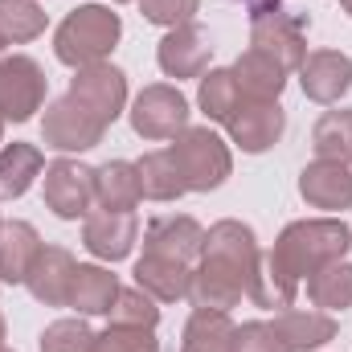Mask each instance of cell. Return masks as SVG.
<instances>
[{
  "instance_id": "1",
  "label": "cell",
  "mask_w": 352,
  "mask_h": 352,
  "mask_svg": "<svg viewBox=\"0 0 352 352\" xmlns=\"http://www.w3.org/2000/svg\"><path fill=\"white\" fill-rule=\"evenodd\" d=\"M349 250H352V230L344 226V217L291 221L274 238L270 254H263V270H258V283H254L250 299L258 307H291L299 287L320 266L349 258Z\"/></svg>"
},
{
  "instance_id": "2",
  "label": "cell",
  "mask_w": 352,
  "mask_h": 352,
  "mask_svg": "<svg viewBox=\"0 0 352 352\" xmlns=\"http://www.w3.org/2000/svg\"><path fill=\"white\" fill-rule=\"evenodd\" d=\"M258 270H263V250L254 230L238 217H221L205 230V254L192 266L188 303L201 311H230L254 291Z\"/></svg>"
},
{
  "instance_id": "3",
  "label": "cell",
  "mask_w": 352,
  "mask_h": 352,
  "mask_svg": "<svg viewBox=\"0 0 352 352\" xmlns=\"http://www.w3.org/2000/svg\"><path fill=\"white\" fill-rule=\"evenodd\" d=\"M123 37V16L107 4H78L74 12H66V21L54 33V54L62 66L70 70H87L98 66L115 54Z\"/></svg>"
},
{
  "instance_id": "4",
  "label": "cell",
  "mask_w": 352,
  "mask_h": 352,
  "mask_svg": "<svg viewBox=\"0 0 352 352\" xmlns=\"http://www.w3.org/2000/svg\"><path fill=\"white\" fill-rule=\"evenodd\" d=\"M168 156L176 160L188 192H213L234 176V152L213 127H184L168 144Z\"/></svg>"
},
{
  "instance_id": "5",
  "label": "cell",
  "mask_w": 352,
  "mask_h": 352,
  "mask_svg": "<svg viewBox=\"0 0 352 352\" xmlns=\"http://www.w3.org/2000/svg\"><path fill=\"white\" fill-rule=\"evenodd\" d=\"M50 94V78L41 70V62H33L29 54H8L0 58V115L4 123H29Z\"/></svg>"
},
{
  "instance_id": "6",
  "label": "cell",
  "mask_w": 352,
  "mask_h": 352,
  "mask_svg": "<svg viewBox=\"0 0 352 352\" xmlns=\"http://www.w3.org/2000/svg\"><path fill=\"white\" fill-rule=\"evenodd\" d=\"M188 98L173 87V82H152L135 94L127 119H131V131L140 140H176L184 127H188Z\"/></svg>"
},
{
  "instance_id": "7",
  "label": "cell",
  "mask_w": 352,
  "mask_h": 352,
  "mask_svg": "<svg viewBox=\"0 0 352 352\" xmlns=\"http://www.w3.org/2000/svg\"><path fill=\"white\" fill-rule=\"evenodd\" d=\"M102 135H107V123L94 119L70 94L54 98L45 107V115H41V144L54 148V152H66V156L70 152H90V148L102 144Z\"/></svg>"
},
{
  "instance_id": "8",
  "label": "cell",
  "mask_w": 352,
  "mask_h": 352,
  "mask_svg": "<svg viewBox=\"0 0 352 352\" xmlns=\"http://www.w3.org/2000/svg\"><path fill=\"white\" fill-rule=\"evenodd\" d=\"M250 50H258L266 58H274L287 74L303 66L307 58V16L299 12H263L250 16Z\"/></svg>"
},
{
  "instance_id": "9",
  "label": "cell",
  "mask_w": 352,
  "mask_h": 352,
  "mask_svg": "<svg viewBox=\"0 0 352 352\" xmlns=\"http://www.w3.org/2000/svg\"><path fill=\"white\" fill-rule=\"evenodd\" d=\"M90 205H94V168L70 156L45 164V209H54V217L78 221L90 213Z\"/></svg>"
},
{
  "instance_id": "10",
  "label": "cell",
  "mask_w": 352,
  "mask_h": 352,
  "mask_svg": "<svg viewBox=\"0 0 352 352\" xmlns=\"http://www.w3.org/2000/svg\"><path fill=\"white\" fill-rule=\"evenodd\" d=\"M66 94L111 127L127 111V74L119 66H111V62H98V66H87V70H74Z\"/></svg>"
},
{
  "instance_id": "11",
  "label": "cell",
  "mask_w": 352,
  "mask_h": 352,
  "mask_svg": "<svg viewBox=\"0 0 352 352\" xmlns=\"http://www.w3.org/2000/svg\"><path fill=\"white\" fill-rule=\"evenodd\" d=\"M226 131H230V144H234V148H242L246 156H263V152H270V148L283 140V131H287V111H283L278 102L242 98L238 111L230 115Z\"/></svg>"
},
{
  "instance_id": "12",
  "label": "cell",
  "mask_w": 352,
  "mask_h": 352,
  "mask_svg": "<svg viewBox=\"0 0 352 352\" xmlns=\"http://www.w3.org/2000/svg\"><path fill=\"white\" fill-rule=\"evenodd\" d=\"M209 54H213L209 33L197 21H184V25L168 29L156 45V62H160L164 78H176V82L180 78H201L209 70Z\"/></svg>"
},
{
  "instance_id": "13",
  "label": "cell",
  "mask_w": 352,
  "mask_h": 352,
  "mask_svg": "<svg viewBox=\"0 0 352 352\" xmlns=\"http://www.w3.org/2000/svg\"><path fill=\"white\" fill-rule=\"evenodd\" d=\"M144 250L148 254H164L184 266H197L205 254V226L188 213H164L152 217L144 230Z\"/></svg>"
},
{
  "instance_id": "14",
  "label": "cell",
  "mask_w": 352,
  "mask_h": 352,
  "mask_svg": "<svg viewBox=\"0 0 352 352\" xmlns=\"http://www.w3.org/2000/svg\"><path fill=\"white\" fill-rule=\"evenodd\" d=\"M303 94L320 107H336L352 90V58L340 50H311L299 66Z\"/></svg>"
},
{
  "instance_id": "15",
  "label": "cell",
  "mask_w": 352,
  "mask_h": 352,
  "mask_svg": "<svg viewBox=\"0 0 352 352\" xmlns=\"http://www.w3.org/2000/svg\"><path fill=\"white\" fill-rule=\"evenodd\" d=\"M140 238V221L135 213H115V209H98L82 217V246L102 263H123L131 254Z\"/></svg>"
},
{
  "instance_id": "16",
  "label": "cell",
  "mask_w": 352,
  "mask_h": 352,
  "mask_svg": "<svg viewBox=\"0 0 352 352\" xmlns=\"http://www.w3.org/2000/svg\"><path fill=\"white\" fill-rule=\"evenodd\" d=\"M299 197L311 209L344 213V209H352V168L336 164V160H311L299 173Z\"/></svg>"
},
{
  "instance_id": "17",
  "label": "cell",
  "mask_w": 352,
  "mask_h": 352,
  "mask_svg": "<svg viewBox=\"0 0 352 352\" xmlns=\"http://www.w3.org/2000/svg\"><path fill=\"white\" fill-rule=\"evenodd\" d=\"M74 254L66 250V246H41V254H37V263L29 270V278H25V287H29V295L37 299V303H45V307H66L70 303V283H74Z\"/></svg>"
},
{
  "instance_id": "18",
  "label": "cell",
  "mask_w": 352,
  "mask_h": 352,
  "mask_svg": "<svg viewBox=\"0 0 352 352\" xmlns=\"http://www.w3.org/2000/svg\"><path fill=\"white\" fill-rule=\"evenodd\" d=\"M270 324H274L278 340L287 344V352H316L328 340H336V332H340L336 316L320 311V307H307V311L303 307H283Z\"/></svg>"
},
{
  "instance_id": "19",
  "label": "cell",
  "mask_w": 352,
  "mask_h": 352,
  "mask_svg": "<svg viewBox=\"0 0 352 352\" xmlns=\"http://www.w3.org/2000/svg\"><path fill=\"white\" fill-rule=\"evenodd\" d=\"M135 287L148 291L156 303H180L188 299V283H192V266L176 263V258H164V254H148L135 263Z\"/></svg>"
},
{
  "instance_id": "20",
  "label": "cell",
  "mask_w": 352,
  "mask_h": 352,
  "mask_svg": "<svg viewBox=\"0 0 352 352\" xmlns=\"http://www.w3.org/2000/svg\"><path fill=\"white\" fill-rule=\"evenodd\" d=\"M140 201H144V184H140V168L131 160H107L102 168H94V205L98 209L135 213Z\"/></svg>"
},
{
  "instance_id": "21",
  "label": "cell",
  "mask_w": 352,
  "mask_h": 352,
  "mask_svg": "<svg viewBox=\"0 0 352 352\" xmlns=\"http://www.w3.org/2000/svg\"><path fill=\"white\" fill-rule=\"evenodd\" d=\"M41 234L29 226V221H4L0 226V283H25L29 278V270L37 263V254H41Z\"/></svg>"
},
{
  "instance_id": "22",
  "label": "cell",
  "mask_w": 352,
  "mask_h": 352,
  "mask_svg": "<svg viewBox=\"0 0 352 352\" xmlns=\"http://www.w3.org/2000/svg\"><path fill=\"white\" fill-rule=\"evenodd\" d=\"M119 299V278L107 270V266H94V263H78L74 270V283H70V303L78 316H111Z\"/></svg>"
},
{
  "instance_id": "23",
  "label": "cell",
  "mask_w": 352,
  "mask_h": 352,
  "mask_svg": "<svg viewBox=\"0 0 352 352\" xmlns=\"http://www.w3.org/2000/svg\"><path fill=\"white\" fill-rule=\"evenodd\" d=\"M41 168H45V156L37 144H21V140L4 144L0 148V201L25 197L33 188V180L41 176Z\"/></svg>"
},
{
  "instance_id": "24",
  "label": "cell",
  "mask_w": 352,
  "mask_h": 352,
  "mask_svg": "<svg viewBox=\"0 0 352 352\" xmlns=\"http://www.w3.org/2000/svg\"><path fill=\"white\" fill-rule=\"evenodd\" d=\"M234 82L242 90V98H263V102H278V94L287 87V70L274 62V58H266L258 50H246L234 66Z\"/></svg>"
},
{
  "instance_id": "25",
  "label": "cell",
  "mask_w": 352,
  "mask_h": 352,
  "mask_svg": "<svg viewBox=\"0 0 352 352\" xmlns=\"http://www.w3.org/2000/svg\"><path fill=\"white\" fill-rule=\"evenodd\" d=\"M234 332H238V324L230 320V311L192 307L184 336H180V352H234Z\"/></svg>"
},
{
  "instance_id": "26",
  "label": "cell",
  "mask_w": 352,
  "mask_h": 352,
  "mask_svg": "<svg viewBox=\"0 0 352 352\" xmlns=\"http://www.w3.org/2000/svg\"><path fill=\"white\" fill-rule=\"evenodd\" d=\"M311 148L316 160H336L352 168V111H324L311 127Z\"/></svg>"
},
{
  "instance_id": "27",
  "label": "cell",
  "mask_w": 352,
  "mask_h": 352,
  "mask_svg": "<svg viewBox=\"0 0 352 352\" xmlns=\"http://www.w3.org/2000/svg\"><path fill=\"white\" fill-rule=\"evenodd\" d=\"M307 299L320 311H344V307H352V263L349 258H336V263L320 266L307 278Z\"/></svg>"
},
{
  "instance_id": "28",
  "label": "cell",
  "mask_w": 352,
  "mask_h": 352,
  "mask_svg": "<svg viewBox=\"0 0 352 352\" xmlns=\"http://www.w3.org/2000/svg\"><path fill=\"white\" fill-rule=\"evenodd\" d=\"M50 16L37 0H0V50L4 45H25L45 33Z\"/></svg>"
},
{
  "instance_id": "29",
  "label": "cell",
  "mask_w": 352,
  "mask_h": 352,
  "mask_svg": "<svg viewBox=\"0 0 352 352\" xmlns=\"http://www.w3.org/2000/svg\"><path fill=\"white\" fill-rule=\"evenodd\" d=\"M242 102V90L234 82V70H205L201 74V87H197V107L209 123H230V115L238 111Z\"/></svg>"
},
{
  "instance_id": "30",
  "label": "cell",
  "mask_w": 352,
  "mask_h": 352,
  "mask_svg": "<svg viewBox=\"0 0 352 352\" xmlns=\"http://www.w3.org/2000/svg\"><path fill=\"white\" fill-rule=\"evenodd\" d=\"M135 168H140V184H144V197L148 201H180L188 192L184 180H180L176 160L168 156V148L164 152H148Z\"/></svg>"
},
{
  "instance_id": "31",
  "label": "cell",
  "mask_w": 352,
  "mask_h": 352,
  "mask_svg": "<svg viewBox=\"0 0 352 352\" xmlns=\"http://www.w3.org/2000/svg\"><path fill=\"white\" fill-rule=\"evenodd\" d=\"M111 324H127V328H156L160 324V307L148 291L140 287H119V299L111 307Z\"/></svg>"
},
{
  "instance_id": "32",
  "label": "cell",
  "mask_w": 352,
  "mask_h": 352,
  "mask_svg": "<svg viewBox=\"0 0 352 352\" xmlns=\"http://www.w3.org/2000/svg\"><path fill=\"white\" fill-rule=\"evenodd\" d=\"M90 352H160L156 328H127V324H107Z\"/></svg>"
},
{
  "instance_id": "33",
  "label": "cell",
  "mask_w": 352,
  "mask_h": 352,
  "mask_svg": "<svg viewBox=\"0 0 352 352\" xmlns=\"http://www.w3.org/2000/svg\"><path fill=\"white\" fill-rule=\"evenodd\" d=\"M41 352H90L94 344V332H90V324L82 316H74V320H54L45 332H41Z\"/></svg>"
},
{
  "instance_id": "34",
  "label": "cell",
  "mask_w": 352,
  "mask_h": 352,
  "mask_svg": "<svg viewBox=\"0 0 352 352\" xmlns=\"http://www.w3.org/2000/svg\"><path fill=\"white\" fill-rule=\"evenodd\" d=\"M135 4H140L144 21L164 25V29H176V25L192 21V16H197V8H201V0H135Z\"/></svg>"
},
{
  "instance_id": "35",
  "label": "cell",
  "mask_w": 352,
  "mask_h": 352,
  "mask_svg": "<svg viewBox=\"0 0 352 352\" xmlns=\"http://www.w3.org/2000/svg\"><path fill=\"white\" fill-rule=\"evenodd\" d=\"M234 352H287V344L278 340L274 324H266V320H246V324H238V332H234Z\"/></svg>"
},
{
  "instance_id": "36",
  "label": "cell",
  "mask_w": 352,
  "mask_h": 352,
  "mask_svg": "<svg viewBox=\"0 0 352 352\" xmlns=\"http://www.w3.org/2000/svg\"><path fill=\"white\" fill-rule=\"evenodd\" d=\"M246 8H250V16H263V12H278L283 8V0H242Z\"/></svg>"
},
{
  "instance_id": "37",
  "label": "cell",
  "mask_w": 352,
  "mask_h": 352,
  "mask_svg": "<svg viewBox=\"0 0 352 352\" xmlns=\"http://www.w3.org/2000/svg\"><path fill=\"white\" fill-rule=\"evenodd\" d=\"M4 336H8V324H4V316H0V344H4Z\"/></svg>"
},
{
  "instance_id": "38",
  "label": "cell",
  "mask_w": 352,
  "mask_h": 352,
  "mask_svg": "<svg viewBox=\"0 0 352 352\" xmlns=\"http://www.w3.org/2000/svg\"><path fill=\"white\" fill-rule=\"evenodd\" d=\"M340 8H344V12L352 16V0H340Z\"/></svg>"
},
{
  "instance_id": "39",
  "label": "cell",
  "mask_w": 352,
  "mask_h": 352,
  "mask_svg": "<svg viewBox=\"0 0 352 352\" xmlns=\"http://www.w3.org/2000/svg\"><path fill=\"white\" fill-rule=\"evenodd\" d=\"M0 148H4V115H0Z\"/></svg>"
},
{
  "instance_id": "40",
  "label": "cell",
  "mask_w": 352,
  "mask_h": 352,
  "mask_svg": "<svg viewBox=\"0 0 352 352\" xmlns=\"http://www.w3.org/2000/svg\"><path fill=\"white\" fill-rule=\"evenodd\" d=\"M0 352H12V349H8V344H0Z\"/></svg>"
},
{
  "instance_id": "41",
  "label": "cell",
  "mask_w": 352,
  "mask_h": 352,
  "mask_svg": "<svg viewBox=\"0 0 352 352\" xmlns=\"http://www.w3.org/2000/svg\"><path fill=\"white\" fill-rule=\"evenodd\" d=\"M115 4H127V0H115Z\"/></svg>"
},
{
  "instance_id": "42",
  "label": "cell",
  "mask_w": 352,
  "mask_h": 352,
  "mask_svg": "<svg viewBox=\"0 0 352 352\" xmlns=\"http://www.w3.org/2000/svg\"><path fill=\"white\" fill-rule=\"evenodd\" d=\"M0 226H4V217H0Z\"/></svg>"
}]
</instances>
